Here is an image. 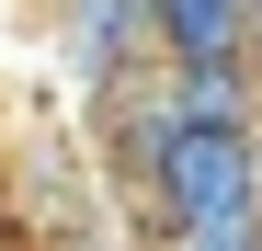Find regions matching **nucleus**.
<instances>
[{"label":"nucleus","mask_w":262,"mask_h":251,"mask_svg":"<svg viewBox=\"0 0 262 251\" xmlns=\"http://www.w3.org/2000/svg\"><path fill=\"white\" fill-rule=\"evenodd\" d=\"M137 183H148V205H160V228H239V217H262L251 126H171Z\"/></svg>","instance_id":"f257e3e1"},{"label":"nucleus","mask_w":262,"mask_h":251,"mask_svg":"<svg viewBox=\"0 0 262 251\" xmlns=\"http://www.w3.org/2000/svg\"><path fill=\"white\" fill-rule=\"evenodd\" d=\"M57 57L92 92H125V69L148 57V0H57Z\"/></svg>","instance_id":"f03ea898"},{"label":"nucleus","mask_w":262,"mask_h":251,"mask_svg":"<svg viewBox=\"0 0 262 251\" xmlns=\"http://www.w3.org/2000/svg\"><path fill=\"white\" fill-rule=\"evenodd\" d=\"M171 251H262V217H239V228H171Z\"/></svg>","instance_id":"20e7f679"},{"label":"nucleus","mask_w":262,"mask_h":251,"mask_svg":"<svg viewBox=\"0 0 262 251\" xmlns=\"http://www.w3.org/2000/svg\"><path fill=\"white\" fill-rule=\"evenodd\" d=\"M251 57V0H148V69Z\"/></svg>","instance_id":"7ed1b4c3"},{"label":"nucleus","mask_w":262,"mask_h":251,"mask_svg":"<svg viewBox=\"0 0 262 251\" xmlns=\"http://www.w3.org/2000/svg\"><path fill=\"white\" fill-rule=\"evenodd\" d=\"M251 80H262V0H251Z\"/></svg>","instance_id":"39448f33"},{"label":"nucleus","mask_w":262,"mask_h":251,"mask_svg":"<svg viewBox=\"0 0 262 251\" xmlns=\"http://www.w3.org/2000/svg\"><path fill=\"white\" fill-rule=\"evenodd\" d=\"M251 160H262V114H251Z\"/></svg>","instance_id":"423d86ee"}]
</instances>
